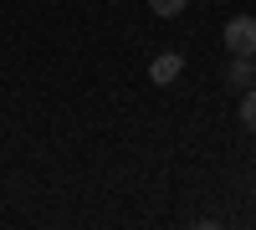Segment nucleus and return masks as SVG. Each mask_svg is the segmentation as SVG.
<instances>
[{"label":"nucleus","instance_id":"nucleus-1","mask_svg":"<svg viewBox=\"0 0 256 230\" xmlns=\"http://www.w3.org/2000/svg\"><path fill=\"white\" fill-rule=\"evenodd\" d=\"M226 51L230 56H256V15L226 20Z\"/></svg>","mask_w":256,"mask_h":230},{"label":"nucleus","instance_id":"nucleus-2","mask_svg":"<svg viewBox=\"0 0 256 230\" xmlns=\"http://www.w3.org/2000/svg\"><path fill=\"white\" fill-rule=\"evenodd\" d=\"M180 67H184V61H180L174 51H164V56H154V67H148V77H154L159 87H164V82H174V77H180Z\"/></svg>","mask_w":256,"mask_h":230},{"label":"nucleus","instance_id":"nucleus-3","mask_svg":"<svg viewBox=\"0 0 256 230\" xmlns=\"http://www.w3.org/2000/svg\"><path fill=\"white\" fill-rule=\"evenodd\" d=\"M251 72H256V61L236 56V61H230V87H251Z\"/></svg>","mask_w":256,"mask_h":230},{"label":"nucleus","instance_id":"nucleus-4","mask_svg":"<svg viewBox=\"0 0 256 230\" xmlns=\"http://www.w3.org/2000/svg\"><path fill=\"white\" fill-rule=\"evenodd\" d=\"M241 123L256 133V87H246V97H241Z\"/></svg>","mask_w":256,"mask_h":230},{"label":"nucleus","instance_id":"nucleus-5","mask_svg":"<svg viewBox=\"0 0 256 230\" xmlns=\"http://www.w3.org/2000/svg\"><path fill=\"white\" fill-rule=\"evenodd\" d=\"M184 5V0H148V10H154V15H174Z\"/></svg>","mask_w":256,"mask_h":230},{"label":"nucleus","instance_id":"nucleus-6","mask_svg":"<svg viewBox=\"0 0 256 230\" xmlns=\"http://www.w3.org/2000/svg\"><path fill=\"white\" fill-rule=\"evenodd\" d=\"M251 61H256V56H251Z\"/></svg>","mask_w":256,"mask_h":230}]
</instances>
